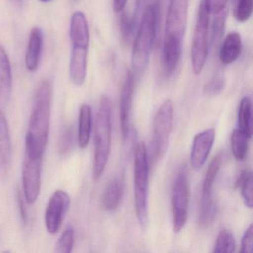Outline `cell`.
Masks as SVG:
<instances>
[{"mask_svg": "<svg viewBox=\"0 0 253 253\" xmlns=\"http://www.w3.org/2000/svg\"><path fill=\"white\" fill-rule=\"evenodd\" d=\"M236 187L240 188L244 198V203L247 207L252 208L253 201V174L250 170L242 171L238 181Z\"/></svg>", "mask_w": 253, "mask_h": 253, "instance_id": "cell-26", "label": "cell"}, {"mask_svg": "<svg viewBox=\"0 0 253 253\" xmlns=\"http://www.w3.org/2000/svg\"><path fill=\"white\" fill-rule=\"evenodd\" d=\"M242 40L238 32H231L225 38L220 48L219 58L223 65L236 61L242 53Z\"/></svg>", "mask_w": 253, "mask_h": 253, "instance_id": "cell-18", "label": "cell"}, {"mask_svg": "<svg viewBox=\"0 0 253 253\" xmlns=\"http://www.w3.org/2000/svg\"><path fill=\"white\" fill-rule=\"evenodd\" d=\"M11 1L16 5H19V6L23 5V2H24V0H11Z\"/></svg>", "mask_w": 253, "mask_h": 253, "instance_id": "cell-38", "label": "cell"}, {"mask_svg": "<svg viewBox=\"0 0 253 253\" xmlns=\"http://www.w3.org/2000/svg\"><path fill=\"white\" fill-rule=\"evenodd\" d=\"M12 88L11 63L6 51L0 45V102L9 99Z\"/></svg>", "mask_w": 253, "mask_h": 253, "instance_id": "cell-19", "label": "cell"}, {"mask_svg": "<svg viewBox=\"0 0 253 253\" xmlns=\"http://www.w3.org/2000/svg\"><path fill=\"white\" fill-rule=\"evenodd\" d=\"M217 214V204L212 195L201 196L198 223L202 229L212 224Z\"/></svg>", "mask_w": 253, "mask_h": 253, "instance_id": "cell-22", "label": "cell"}, {"mask_svg": "<svg viewBox=\"0 0 253 253\" xmlns=\"http://www.w3.org/2000/svg\"><path fill=\"white\" fill-rule=\"evenodd\" d=\"M235 6V19L241 23L247 21L253 13V0H237Z\"/></svg>", "mask_w": 253, "mask_h": 253, "instance_id": "cell-30", "label": "cell"}, {"mask_svg": "<svg viewBox=\"0 0 253 253\" xmlns=\"http://www.w3.org/2000/svg\"><path fill=\"white\" fill-rule=\"evenodd\" d=\"M250 137L240 129H235L231 135V147L234 158L242 161L247 158Z\"/></svg>", "mask_w": 253, "mask_h": 253, "instance_id": "cell-24", "label": "cell"}, {"mask_svg": "<svg viewBox=\"0 0 253 253\" xmlns=\"http://www.w3.org/2000/svg\"><path fill=\"white\" fill-rule=\"evenodd\" d=\"M70 205L71 198L67 192L58 189L52 194L45 214V226L48 233L55 235L58 232Z\"/></svg>", "mask_w": 253, "mask_h": 253, "instance_id": "cell-9", "label": "cell"}, {"mask_svg": "<svg viewBox=\"0 0 253 253\" xmlns=\"http://www.w3.org/2000/svg\"><path fill=\"white\" fill-rule=\"evenodd\" d=\"M42 158H32L25 154L22 169L23 196L29 204L38 201L41 190Z\"/></svg>", "mask_w": 253, "mask_h": 253, "instance_id": "cell-8", "label": "cell"}, {"mask_svg": "<svg viewBox=\"0 0 253 253\" xmlns=\"http://www.w3.org/2000/svg\"><path fill=\"white\" fill-rule=\"evenodd\" d=\"M123 196V188L118 179L109 182L102 196V205L106 211H112L119 207Z\"/></svg>", "mask_w": 253, "mask_h": 253, "instance_id": "cell-20", "label": "cell"}, {"mask_svg": "<svg viewBox=\"0 0 253 253\" xmlns=\"http://www.w3.org/2000/svg\"><path fill=\"white\" fill-rule=\"evenodd\" d=\"M121 30L122 33V38L125 42H128L131 39L134 29H135V26L133 23L132 20H129L128 16L124 14L121 16Z\"/></svg>", "mask_w": 253, "mask_h": 253, "instance_id": "cell-33", "label": "cell"}, {"mask_svg": "<svg viewBox=\"0 0 253 253\" xmlns=\"http://www.w3.org/2000/svg\"><path fill=\"white\" fill-rule=\"evenodd\" d=\"M43 33L40 28L35 27L32 29L25 59L26 68L29 72H35L39 66L43 47Z\"/></svg>", "mask_w": 253, "mask_h": 253, "instance_id": "cell-16", "label": "cell"}, {"mask_svg": "<svg viewBox=\"0 0 253 253\" xmlns=\"http://www.w3.org/2000/svg\"><path fill=\"white\" fill-rule=\"evenodd\" d=\"M21 191L17 192V205H18L19 211H20V217L23 224L26 225L29 221V216H28L27 210H26V204H25V198Z\"/></svg>", "mask_w": 253, "mask_h": 253, "instance_id": "cell-36", "label": "cell"}, {"mask_svg": "<svg viewBox=\"0 0 253 253\" xmlns=\"http://www.w3.org/2000/svg\"><path fill=\"white\" fill-rule=\"evenodd\" d=\"M75 132L73 126L71 125L66 126L62 131L60 137V143H59V152L61 155H66L69 153L73 147L75 141Z\"/></svg>", "mask_w": 253, "mask_h": 253, "instance_id": "cell-29", "label": "cell"}, {"mask_svg": "<svg viewBox=\"0 0 253 253\" xmlns=\"http://www.w3.org/2000/svg\"><path fill=\"white\" fill-rule=\"evenodd\" d=\"M12 157V145L8 121L0 110V177L6 175Z\"/></svg>", "mask_w": 253, "mask_h": 253, "instance_id": "cell-14", "label": "cell"}, {"mask_svg": "<svg viewBox=\"0 0 253 253\" xmlns=\"http://www.w3.org/2000/svg\"><path fill=\"white\" fill-rule=\"evenodd\" d=\"M70 38L73 46L89 47L90 33L88 21L82 11L72 15L70 25Z\"/></svg>", "mask_w": 253, "mask_h": 253, "instance_id": "cell-17", "label": "cell"}, {"mask_svg": "<svg viewBox=\"0 0 253 253\" xmlns=\"http://www.w3.org/2000/svg\"><path fill=\"white\" fill-rule=\"evenodd\" d=\"M188 0H169L166 17L165 35L182 40L186 30Z\"/></svg>", "mask_w": 253, "mask_h": 253, "instance_id": "cell-10", "label": "cell"}, {"mask_svg": "<svg viewBox=\"0 0 253 253\" xmlns=\"http://www.w3.org/2000/svg\"><path fill=\"white\" fill-rule=\"evenodd\" d=\"M238 129L245 133L251 139L253 136L252 102L247 96L241 100L238 109Z\"/></svg>", "mask_w": 253, "mask_h": 253, "instance_id": "cell-23", "label": "cell"}, {"mask_svg": "<svg viewBox=\"0 0 253 253\" xmlns=\"http://www.w3.org/2000/svg\"><path fill=\"white\" fill-rule=\"evenodd\" d=\"M158 5H148L140 19L138 30L133 46L131 64L134 72H144L149 63L152 47L156 38L158 20Z\"/></svg>", "mask_w": 253, "mask_h": 253, "instance_id": "cell-2", "label": "cell"}, {"mask_svg": "<svg viewBox=\"0 0 253 253\" xmlns=\"http://www.w3.org/2000/svg\"><path fill=\"white\" fill-rule=\"evenodd\" d=\"M215 132L213 128L199 133L194 138L191 151L190 162L192 168L199 170L205 164L214 144Z\"/></svg>", "mask_w": 253, "mask_h": 253, "instance_id": "cell-12", "label": "cell"}, {"mask_svg": "<svg viewBox=\"0 0 253 253\" xmlns=\"http://www.w3.org/2000/svg\"><path fill=\"white\" fill-rule=\"evenodd\" d=\"M210 9L206 0H201L197 14L196 23L191 47V60L195 75L204 69L209 51L208 34L210 29Z\"/></svg>", "mask_w": 253, "mask_h": 253, "instance_id": "cell-5", "label": "cell"}, {"mask_svg": "<svg viewBox=\"0 0 253 253\" xmlns=\"http://www.w3.org/2000/svg\"><path fill=\"white\" fill-rule=\"evenodd\" d=\"M128 0H113V9L115 13H120L124 9Z\"/></svg>", "mask_w": 253, "mask_h": 253, "instance_id": "cell-37", "label": "cell"}, {"mask_svg": "<svg viewBox=\"0 0 253 253\" xmlns=\"http://www.w3.org/2000/svg\"><path fill=\"white\" fill-rule=\"evenodd\" d=\"M41 1L42 2H50V1H51V0H41Z\"/></svg>", "mask_w": 253, "mask_h": 253, "instance_id": "cell-39", "label": "cell"}, {"mask_svg": "<svg viewBox=\"0 0 253 253\" xmlns=\"http://www.w3.org/2000/svg\"><path fill=\"white\" fill-rule=\"evenodd\" d=\"M222 158L223 157L221 153L217 154L209 164L203 183L202 195H210L212 194L213 186L221 166Z\"/></svg>", "mask_w": 253, "mask_h": 253, "instance_id": "cell-25", "label": "cell"}, {"mask_svg": "<svg viewBox=\"0 0 253 253\" xmlns=\"http://www.w3.org/2000/svg\"><path fill=\"white\" fill-rule=\"evenodd\" d=\"M91 107L88 104H83L80 109L79 127H78V145L81 149H85L89 143L91 137Z\"/></svg>", "mask_w": 253, "mask_h": 253, "instance_id": "cell-21", "label": "cell"}, {"mask_svg": "<svg viewBox=\"0 0 253 253\" xmlns=\"http://www.w3.org/2000/svg\"><path fill=\"white\" fill-rule=\"evenodd\" d=\"M174 121V107L170 100L164 102L154 121L152 152L154 161L162 159L168 149Z\"/></svg>", "mask_w": 253, "mask_h": 253, "instance_id": "cell-6", "label": "cell"}, {"mask_svg": "<svg viewBox=\"0 0 253 253\" xmlns=\"http://www.w3.org/2000/svg\"><path fill=\"white\" fill-rule=\"evenodd\" d=\"M235 250V240L230 231L223 229L217 235L214 244V253H234Z\"/></svg>", "mask_w": 253, "mask_h": 253, "instance_id": "cell-27", "label": "cell"}, {"mask_svg": "<svg viewBox=\"0 0 253 253\" xmlns=\"http://www.w3.org/2000/svg\"><path fill=\"white\" fill-rule=\"evenodd\" d=\"M253 225H250L248 229L246 230L242 241L240 252L242 253H250L253 251Z\"/></svg>", "mask_w": 253, "mask_h": 253, "instance_id": "cell-34", "label": "cell"}, {"mask_svg": "<svg viewBox=\"0 0 253 253\" xmlns=\"http://www.w3.org/2000/svg\"><path fill=\"white\" fill-rule=\"evenodd\" d=\"M181 56V40L171 35H165L162 48V62L168 76L174 73Z\"/></svg>", "mask_w": 253, "mask_h": 253, "instance_id": "cell-13", "label": "cell"}, {"mask_svg": "<svg viewBox=\"0 0 253 253\" xmlns=\"http://www.w3.org/2000/svg\"><path fill=\"white\" fill-rule=\"evenodd\" d=\"M88 48L72 47L70 63V78L76 86H82L85 83L87 74Z\"/></svg>", "mask_w": 253, "mask_h": 253, "instance_id": "cell-15", "label": "cell"}, {"mask_svg": "<svg viewBox=\"0 0 253 253\" xmlns=\"http://www.w3.org/2000/svg\"><path fill=\"white\" fill-rule=\"evenodd\" d=\"M189 201V186L187 175L185 169H182L177 174L171 193L173 230L174 233H179L186 225L188 218Z\"/></svg>", "mask_w": 253, "mask_h": 253, "instance_id": "cell-7", "label": "cell"}, {"mask_svg": "<svg viewBox=\"0 0 253 253\" xmlns=\"http://www.w3.org/2000/svg\"><path fill=\"white\" fill-rule=\"evenodd\" d=\"M206 1L210 13L215 15L224 11L225 7L229 0H206Z\"/></svg>", "mask_w": 253, "mask_h": 253, "instance_id": "cell-35", "label": "cell"}, {"mask_svg": "<svg viewBox=\"0 0 253 253\" xmlns=\"http://www.w3.org/2000/svg\"><path fill=\"white\" fill-rule=\"evenodd\" d=\"M226 81L224 77L220 74L214 75L210 82L206 84L204 92L207 96H215L220 94L225 87Z\"/></svg>", "mask_w": 253, "mask_h": 253, "instance_id": "cell-31", "label": "cell"}, {"mask_svg": "<svg viewBox=\"0 0 253 253\" xmlns=\"http://www.w3.org/2000/svg\"><path fill=\"white\" fill-rule=\"evenodd\" d=\"M149 164L147 150L143 142L136 146L134 152V202L137 220L142 228L148 223Z\"/></svg>", "mask_w": 253, "mask_h": 253, "instance_id": "cell-4", "label": "cell"}, {"mask_svg": "<svg viewBox=\"0 0 253 253\" xmlns=\"http://www.w3.org/2000/svg\"><path fill=\"white\" fill-rule=\"evenodd\" d=\"M75 229L68 226L63 231L54 246V252L57 253H70L75 244Z\"/></svg>", "mask_w": 253, "mask_h": 253, "instance_id": "cell-28", "label": "cell"}, {"mask_svg": "<svg viewBox=\"0 0 253 253\" xmlns=\"http://www.w3.org/2000/svg\"><path fill=\"white\" fill-rule=\"evenodd\" d=\"M134 75L133 72L127 70L126 72L124 84L121 88V100H120V118H121V131L123 137L126 140L128 133L129 127V116L132 107L133 95H134Z\"/></svg>", "mask_w": 253, "mask_h": 253, "instance_id": "cell-11", "label": "cell"}, {"mask_svg": "<svg viewBox=\"0 0 253 253\" xmlns=\"http://www.w3.org/2000/svg\"><path fill=\"white\" fill-rule=\"evenodd\" d=\"M52 87L48 80L38 84L26 136L25 154L32 158H42L48 141Z\"/></svg>", "mask_w": 253, "mask_h": 253, "instance_id": "cell-1", "label": "cell"}, {"mask_svg": "<svg viewBox=\"0 0 253 253\" xmlns=\"http://www.w3.org/2000/svg\"><path fill=\"white\" fill-rule=\"evenodd\" d=\"M215 16L211 26V44L215 43L220 40V38H221L224 31L225 22H226V12L224 11L215 14Z\"/></svg>", "mask_w": 253, "mask_h": 253, "instance_id": "cell-32", "label": "cell"}, {"mask_svg": "<svg viewBox=\"0 0 253 253\" xmlns=\"http://www.w3.org/2000/svg\"><path fill=\"white\" fill-rule=\"evenodd\" d=\"M111 103L109 97L103 96L100 102L94 125V155L93 178L100 179L109 161L111 149Z\"/></svg>", "mask_w": 253, "mask_h": 253, "instance_id": "cell-3", "label": "cell"}]
</instances>
